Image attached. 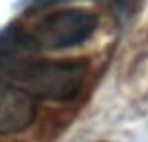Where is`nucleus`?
<instances>
[{"label": "nucleus", "mask_w": 148, "mask_h": 142, "mask_svg": "<svg viewBox=\"0 0 148 142\" xmlns=\"http://www.w3.org/2000/svg\"><path fill=\"white\" fill-rule=\"evenodd\" d=\"M4 81L23 87L29 95L47 102L73 99L85 81V65L79 61L27 59Z\"/></svg>", "instance_id": "f257e3e1"}, {"label": "nucleus", "mask_w": 148, "mask_h": 142, "mask_svg": "<svg viewBox=\"0 0 148 142\" xmlns=\"http://www.w3.org/2000/svg\"><path fill=\"white\" fill-rule=\"evenodd\" d=\"M97 31V16L89 10L71 8L45 16L33 31H25L27 41L35 53L63 51L77 47L93 37Z\"/></svg>", "instance_id": "f03ea898"}, {"label": "nucleus", "mask_w": 148, "mask_h": 142, "mask_svg": "<svg viewBox=\"0 0 148 142\" xmlns=\"http://www.w3.org/2000/svg\"><path fill=\"white\" fill-rule=\"evenodd\" d=\"M35 97L23 87L0 79V134L27 130L35 120Z\"/></svg>", "instance_id": "7ed1b4c3"}, {"label": "nucleus", "mask_w": 148, "mask_h": 142, "mask_svg": "<svg viewBox=\"0 0 148 142\" xmlns=\"http://www.w3.org/2000/svg\"><path fill=\"white\" fill-rule=\"evenodd\" d=\"M57 2H65V0H35V6L45 8V6H51V4H57Z\"/></svg>", "instance_id": "20e7f679"}]
</instances>
